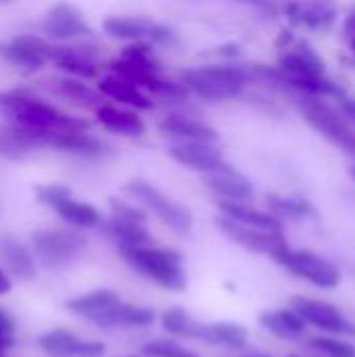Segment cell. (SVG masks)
I'll list each match as a JSON object with an SVG mask.
<instances>
[{
    "label": "cell",
    "mask_w": 355,
    "mask_h": 357,
    "mask_svg": "<svg viewBox=\"0 0 355 357\" xmlns=\"http://www.w3.org/2000/svg\"><path fill=\"white\" fill-rule=\"evenodd\" d=\"M289 357H295V356H289Z\"/></svg>",
    "instance_id": "obj_48"
},
{
    "label": "cell",
    "mask_w": 355,
    "mask_h": 357,
    "mask_svg": "<svg viewBox=\"0 0 355 357\" xmlns=\"http://www.w3.org/2000/svg\"><path fill=\"white\" fill-rule=\"evenodd\" d=\"M308 347L322 357H355V345L341 337H312Z\"/></svg>",
    "instance_id": "obj_34"
},
{
    "label": "cell",
    "mask_w": 355,
    "mask_h": 357,
    "mask_svg": "<svg viewBox=\"0 0 355 357\" xmlns=\"http://www.w3.org/2000/svg\"><path fill=\"white\" fill-rule=\"evenodd\" d=\"M13 328H15V324H13L10 316L0 307V333L2 335H13Z\"/></svg>",
    "instance_id": "obj_40"
},
{
    "label": "cell",
    "mask_w": 355,
    "mask_h": 357,
    "mask_svg": "<svg viewBox=\"0 0 355 357\" xmlns=\"http://www.w3.org/2000/svg\"><path fill=\"white\" fill-rule=\"evenodd\" d=\"M40 146H42V140H40L38 130H29L17 123L0 126V155L2 157L17 161V159L27 157L31 151Z\"/></svg>",
    "instance_id": "obj_21"
},
{
    "label": "cell",
    "mask_w": 355,
    "mask_h": 357,
    "mask_svg": "<svg viewBox=\"0 0 355 357\" xmlns=\"http://www.w3.org/2000/svg\"><path fill=\"white\" fill-rule=\"evenodd\" d=\"M161 324L169 335L176 337H186V339H197L201 324L182 307H172L161 316Z\"/></svg>",
    "instance_id": "obj_33"
},
{
    "label": "cell",
    "mask_w": 355,
    "mask_h": 357,
    "mask_svg": "<svg viewBox=\"0 0 355 357\" xmlns=\"http://www.w3.org/2000/svg\"><path fill=\"white\" fill-rule=\"evenodd\" d=\"M121 257L136 272L144 274L149 280L157 282L167 291H184L186 289V272L182 268V253L165 247H132L119 249Z\"/></svg>",
    "instance_id": "obj_3"
},
{
    "label": "cell",
    "mask_w": 355,
    "mask_h": 357,
    "mask_svg": "<svg viewBox=\"0 0 355 357\" xmlns=\"http://www.w3.org/2000/svg\"><path fill=\"white\" fill-rule=\"evenodd\" d=\"M105 232L107 236L117 245V249H132V247H149L153 245V236L142 224H132V222H121L115 218H109L105 222Z\"/></svg>",
    "instance_id": "obj_28"
},
{
    "label": "cell",
    "mask_w": 355,
    "mask_h": 357,
    "mask_svg": "<svg viewBox=\"0 0 355 357\" xmlns=\"http://www.w3.org/2000/svg\"><path fill=\"white\" fill-rule=\"evenodd\" d=\"M299 111H301L303 121L312 130H316L324 140L335 144L339 151L355 157V130L339 109H335L333 105H326L320 98L301 96Z\"/></svg>",
    "instance_id": "obj_4"
},
{
    "label": "cell",
    "mask_w": 355,
    "mask_h": 357,
    "mask_svg": "<svg viewBox=\"0 0 355 357\" xmlns=\"http://www.w3.org/2000/svg\"><path fill=\"white\" fill-rule=\"evenodd\" d=\"M241 357H270L268 354H259V351H251V354H245V356Z\"/></svg>",
    "instance_id": "obj_44"
},
{
    "label": "cell",
    "mask_w": 355,
    "mask_h": 357,
    "mask_svg": "<svg viewBox=\"0 0 355 357\" xmlns=\"http://www.w3.org/2000/svg\"><path fill=\"white\" fill-rule=\"evenodd\" d=\"M259 324L264 331L270 335L282 339V341H297L305 333V322L295 310H274V312H264L259 316Z\"/></svg>",
    "instance_id": "obj_25"
},
{
    "label": "cell",
    "mask_w": 355,
    "mask_h": 357,
    "mask_svg": "<svg viewBox=\"0 0 355 357\" xmlns=\"http://www.w3.org/2000/svg\"><path fill=\"white\" fill-rule=\"evenodd\" d=\"M182 84L203 100L224 102L241 96L253 79L245 65H205L182 71Z\"/></svg>",
    "instance_id": "obj_2"
},
{
    "label": "cell",
    "mask_w": 355,
    "mask_h": 357,
    "mask_svg": "<svg viewBox=\"0 0 355 357\" xmlns=\"http://www.w3.org/2000/svg\"><path fill=\"white\" fill-rule=\"evenodd\" d=\"M287 15L293 23L303 25L312 31H326L335 25L339 17L337 0H303L291 2L287 6Z\"/></svg>",
    "instance_id": "obj_15"
},
{
    "label": "cell",
    "mask_w": 355,
    "mask_h": 357,
    "mask_svg": "<svg viewBox=\"0 0 355 357\" xmlns=\"http://www.w3.org/2000/svg\"><path fill=\"white\" fill-rule=\"evenodd\" d=\"M109 205H111V218L121 220V222H132V224L146 226V213L142 209H136L134 205H128V203L117 201V199H111Z\"/></svg>",
    "instance_id": "obj_37"
},
{
    "label": "cell",
    "mask_w": 355,
    "mask_h": 357,
    "mask_svg": "<svg viewBox=\"0 0 355 357\" xmlns=\"http://www.w3.org/2000/svg\"><path fill=\"white\" fill-rule=\"evenodd\" d=\"M88 322L100 328H144L155 322V312L149 307H138L117 301L107 310L98 312L96 316H92Z\"/></svg>",
    "instance_id": "obj_16"
},
{
    "label": "cell",
    "mask_w": 355,
    "mask_h": 357,
    "mask_svg": "<svg viewBox=\"0 0 355 357\" xmlns=\"http://www.w3.org/2000/svg\"><path fill=\"white\" fill-rule=\"evenodd\" d=\"M167 153L180 165H184L192 172H201L205 176L226 172L232 167L226 161L224 153L211 142H178V144L169 146Z\"/></svg>",
    "instance_id": "obj_10"
},
{
    "label": "cell",
    "mask_w": 355,
    "mask_h": 357,
    "mask_svg": "<svg viewBox=\"0 0 355 357\" xmlns=\"http://www.w3.org/2000/svg\"><path fill=\"white\" fill-rule=\"evenodd\" d=\"M0 56L17 67L40 69L50 61V44L40 36L21 33L8 42H0Z\"/></svg>",
    "instance_id": "obj_12"
},
{
    "label": "cell",
    "mask_w": 355,
    "mask_h": 357,
    "mask_svg": "<svg viewBox=\"0 0 355 357\" xmlns=\"http://www.w3.org/2000/svg\"><path fill=\"white\" fill-rule=\"evenodd\" d=\"M98 92L103 96H109L117 102H123L128 107H134V109H153V100L144 94L142 88H138L136 84H132L130 79L126 77H119V75H111V77H105L100 84H98Z\"/></svg>",
    "instance_id": "obj_26"
},
{
    "label": "cell",
    "mask_w": 355,
    "mask_h": 357,
    "mask_svg": "<svg viewBox=\"0 0 355 357\" xmlns=\"http://www.w3.org/2000/svg\"><path fill=\"white\" fill-rule=\"evenodd\" d=\"M42 351L52 357H100L105 354V345L98 341H82L73 333L56 328L38 339Z\"/></svg>",
    "instance_id": "obj_14"
},
{
    "label": "cell",
    "mask_w": 355,
    "mask_h": 357,
    "mask_svg": "<svg viewBox=\"0 0 355 357\" xmlns=\"http://www.w3.org/2000/svg\"><path fill=\"white\" fill-rule=\"evenodd\" d=\"M10 289H13V282H10V278L6 276V272L0 268V295H8Z\"/></svg>",
    "instance_id": "obj_41"
},
{
    "label": "cell",
    "mask_w": 355,
    "mask_h": 357,
    "mask_svg": "<svg viewBox=\"0 0 355 357\" xmlns=\"http://www.w3.org/2000/svg\"><path fill=\"white\" fill-rule=\"evenodd\" d=\"M0 261L4 270L19 280H31L36 276L33 255L23 243H19L10 234H0Z\"/></svg>",
    "instance_id": "obj_20"
},
{
    "label": "cell",
    "mask_w": 355,
    "mask_h": 357,
    "mask_svg": "<svg viewBox=\"0 0 355 357\" xmlns=\"http://www.w3.org/2000/svg\"><path fill=\"white\" fill-rule=\"evenodd\" d=\"M13 345V335H2L0 333V354H4Z\"/></svg>",
    "instance_id": "obj_43"
},
{
    "label": "cell",
    "mask_w": 355,
    "mask_h": 357,
    "mask_svg": "<svg viewBox=\"0 0 355 357\" xmlns=\"http://www.w3.org/2000/svg\"><path fill=\"white\" fill-rule=\"evenodd\" d=\"M205 186L220 199V201H232V203H249L255 197L253 184L234 167L218 174L205 176Z\"/></svg>",
    "instance_id": "obj_18"
},
{
    "label": "cell",
    "mask_w": 355,
    "mask_h": 357,
    "mask_svg": "<svg viewBox=\"0 0 355 357\" xmlns=\"http://www.w3.org/2000/svg\"><path fill=\"white\" fill-rule=\"evenodd\" d=\"M291 310H295L301 320L310 326H316L318 331L341 337V339H355V322L349 320L337 305L312 299V297H293Z\"/></svg>",
    "instance_id": "obj_8"
},
{
    "label": "cell",
    "mask_w": 355,
    "mask_h": 357,
    "mask_svg": "<svg viewBox=\"0 0 355 357\" xmlns=\"http://www.w3.org/2000/svg\"><path fill=\"white\" fill-rule=\"evenodd\" d=\"M31 243H33L36 257L42 261V266L52 270L71 266L86 249V238L75 230H65V228L36 230L31 234Z\"/></svg>",
    "instance_id": "obj_6"
},
{
    "label": "cell",
    "mask_w": 355,
    "mask_h": 357,
    "mask_svg": "<svg viewBox=\"0 0 355 357\" xmlns=\"http://www.w3.org/2000/svg\"><path fill=\"white\" fill-rule=\"evenodd\" d=\"M50 61L56 63L59 69L67 71L77 79H90L98 73L96 54L90 48L82 46H50Z\"/></svg>",
    "instance_id": "obj_19"
},
{
    "label": "cell",
    "mask_w": 355,
    "mask_h": 357,
    "mask_svg": "<svg viewBox=\"0 0 355 357\" xmlns=\"http://www.w3.org/2000/svg\"><path fill=\"white\" fill-rule=\"evenodd\" d=\"M67 224L71 226H77V228H94L103 222L98 209L90 203H82V201H75L73 197L61 201L59 205L52 207Z\"/></svg>",
    "instance_id": "obj_30"
},
{
    "label": "cell",
    "mask_w": 355,
    "mask_h": 357,
    "mask_svg": "<svg viewBox=\"0 0 355 357\" xmlns=\"http://www.w3.org/2000/svg\"><path fill=\"white\" fill-rule=\"evenodd\" d=\"M54 92L67 100H71L73 105L77 107H84V109H98L100 105H105V96L98 92V90H92L88 84L80 82L77 77H61V79H54L52 84Z\"/></svg>",
    "instance_id": "obj_29"
},
{
    "label": "cell",
    "mask_w": 355,
    "mask_h": 357,
    "mask_svg": "<svg viewBox=\"0 0 355 357\" xmlns=\"http://www.w3.org/2000/svg\"><path fill=\"white\" fill-rule=\"evenodd\" d=\"M0 357H4V356H2V354H0Z\"/></svg>",
    "instance_id": "obj_47"
},
{
    "label": "cell",
    "mask_w": 355,
    "mask_h": 357,
    "mask_svg": "<svg viewBox=\"0 0 355 357\" xmlns=\"http://www.w3.org/2000/svg\"><path fill=\"white\" fill-rule=\"evenodd\" d=\"M216 226L239 247L251 251V253H262V255H270L274 257L280 249H285L289 243L285 238L282 232H268V230H259V228H251L245 224H239L226 215L216 218Z\"/></svg>",
    "instance_id": "obj_9"
},
{
    "label": "cell",
    "mask_w": 355,
    "mask_h": 357,
    "mask_svg": "<svg viewBox=\"0 0 355 357\" xmlns=\"http://www.w3.org/2000/svg\"><path fill=\"white\" fill-rule=\"evenodd\" d=\"M249 339V333L245 326L236 322H213V324H201L197 341H203L213 347H224L232 351L245 349Z\"/></svg>",
    "instance_id": "obj_23"
},
{
    "label": "cell",
    "mask_w": 355,
    "mask_h": 357,
    "mask_svg": "<svg viewBox=\"0 0 355 357\" xmlns=\"http://www.w3.org/2000/svg\"><path fill=\"white\" fill-rule=\"evenodd\" d=\"M339 111L345 115L347 121H354L355 123V98H349L345 94L339 96Z\"/></svg>",
    "instance_id": "obj_38"
},
{
    "label": "cell",
    "mask_w": 355,
    "mask_h": 357,
    "mask_svg": "<svg viewBox=\"0 0 355 357\" xmlns=\"http://www.w3.org/2000/svg\"><path fill=\"white\" fill-rule=\"evenodd\" d=\"M42 146L71 153L88 159H98L105 155V144L94 138L92 134H86V130H56V132H40Z\"/></svg>",
    "instance_id": "obj_13"
},
{
    "label": "cell",
    "mask_w": 355,
    "mask_h": 357,
    "mask_svg": "<svg viewBox=\"0 0 355 357\" xmlns=\"http://www.w3.org/2000/svg\"><path fill=\"white\" fill-rule=\"evenodd\" d=\"M159 132L163 136L176 138L180 142H211V144H216L220 140V134L211 126H207L195 117L182 115V113L165 115L159 121Z\"/></svg>",
    "instance_id": "obj_17"
},
{
    "label": "cell",
    "mask_w": 355,
    "mask_h": 357,
    "mask_svg": "<svg viewBox=\"0 0 355 357\" xmlns=\"http://www.w3.org/2000/svg\"><path fill=\"white\" fill-rule=\"evenodd\" d=\"M96 121L113 132V134H121V136H130V138H138L146 132L144 121L130 109H119L113 105H100L96 109Z\"/></svg>",
    "instance_id": "obj_22"
},
{
    "label": "cell",
    "mask_w": 355,
    "mask_h": 357,
    "mask_svg": "<svg viewBox=\"0 0 355 357\" xmlns=\"http://www.w3.org/2000/svg\"><path fill=\"white\" fill-rule=\"evenodd\" d=\"M144 356L149 357H199L195 351L174 343V341H153L144 345Z\"/></svg>",
    "instance_id": "obj_35"
},
{
    "label": "cell",
    "mask_w": 355,
    "mask_h": 357,
    "mask_svg": "<svg viewBox=\"0 0 355 357\" xmlns=\"http://www.w3.org/2000/svg\"><path fill=\"white\" fill-rule=\"evenodd\" d=\"M349 44H352V50H354V54H355V36L349 38Z\"/></svg>",
    "instance_id": "obj_46"
},
{
    "label": "cell",
    "mask_w": 355,
    "mask_h": 357,
    "mask_svg": "<svg viewBox=\"0 0 355 357\" xmlns=\"http://www.w3.org/2000/svg\"><path fill=\"white\" fill-rule=\"evenodd\" d=\"M42 29L52 40H77V38H90L94 31L84 19L82 10L69 2L54 4L42 23Z\"/></svg>",
    "instance_id": "obj_11"
},
{
    "label": "cell",
    "mask_w": 355,
    "mask_h": 357,
    "mask_svg": "<svg viewBox=\"0 0 355 357\" xmlns=\"http://www.w3.org/2000/svg\"><path fill=\"white\" fill-rule=\"evenodd\" d=\"M132 357H134V356H132Z\"/></svg>",
    "instance_id": "obj_49"
},
{
    "label": "cell",
    "mask_w": 355,
    "mask_h": 357,
    "mask_svg": "<svg viewBox=\"0 0 355 357\" xmlns=\"http://www.w3.org/2000/svg\"><path fill=\"white\" fill-rule=\"evenodd\" d=\"M121 301L119 295L115 291H109V289H100V291H92V293H86L82 297H75L71 301H67V310L75 316H82L86 320H90L92 316H96L98 312L107 310L109 305Z\"/></svg>",
    "instance_id": "obj_31"
},
{
    "label": "cell",
    "mask_w": 355,
    "mask_h": 357,
    "mask_svg": "<svg viewBox=\"0 0 355 357\" xmlns=\"http://www.w3.org/2000/svg\"><path fill=\"white\" fill-rule=\"evenodd\" d=\"M69 197H71V190L63 184H40V186H36V199L50 209Z\"/></svg>",
    "instance_id": "obj_36"
},
{
    "label": "cell",
    "mask_w": 355,
    "mask_h": 357,
    "mask_svg": "<svg viewBox=\"0 0 355 357\" xmlns=\"http://www.w3.org/2000/svg\"><path fill=\"white\" fill-rule=\"evenodd\" d=\"M347 172H349V178H352V180L355 182V163H352V165H349V169H347Z\"/></svg>",
    "instance_id": "obj_45"
},
{
    "label": "cell",
    "mask_w": 355,
    "mask_h": 357,
    "mask_svg": "<svg viewBox=\"0 0 355 357\" xmlns=\"http://www.w3.org/2000/svg\"><path fill=\"white\" fill-rule=\"evenodd\" d=\"M218 54L220 56H236L239 54V46L236 44H226L222 48H218Z\"/></svg>",
    "instance_id": "obj_42"
},
{
    "label": "cell",
    "mask_w": 355,
    "mask_h": 357,
    "mask_svg": "<svg viewBox=\"0 0 355 357\" xmlns=\"http://www.w3.org/2000/svg\"><path fill=\"white\" fill-rule=\"evenodd\" d=\"M218 209L222 211V215L251 226V228H259V230H268V232H282V222L266 211L253 209L247 203H232V201H218Z\"/></svg>",
    "instance_id": "obj_24"
},
{
    "label": "cell",
    "mask_w": 355,
    "mask_h": 357,
    "mask_svg": "<svg viewBox=\"0 0 355 357\" xmlns=\"http://www.w3.org/2000/svg\"><path fill=\"white\" fill-rule=\"evenodd\" d=\"M0 111L13 119V123L38 130V132H56V130H88V121L71 117L56 107L31 96L29 92L8 90L0 92Z\"/></svg>",
    "instance_id": "obj_1"
},
{
    "label": "cell",
    "mask_w": 355,
    "mask_h": 357,
    "mask_svg": "<svg viewBox=\"0 0 355 357\" xmlns=\"http://www.w3.org/2000/svg\"><path fill=\"white\" fill-rule=\"evenodd\" d=\"M155 21L146 19V17H128V15H115V17H107L103 23L105 33H109L111 38L117 40H134V42H149L151 29H153Z\"/></svg>",
    "instance_id": "obj_27"
},
{
    "label": "cell",
    "mask_w": 355,
    "mask_h": 357,
    "mask_svg": "<svg viewBox=\"0 0 355 357\" xmlns=\"http://www.w3.org/2000/svg\"><path fill=\"white\" fill-rule=\"evenodd\" d=\"M123 192H128L140 205L151 209L174 232H178V234L190 232V228H192V213L184 205H180L178 201H174L167 195H163L151 182H146V180H130L128 184H123Z\"/></svg>",
    "instance_id": "obj_7"
},
{
    "label": "cell",
    "mask_w": 355,
    "mask_h": 357,
    "mask_svg": "<svg viewBox=\"0 0 355 357\" xmlns=\"http://www.w3.org/2000/svg\"><path fill=\"white\" fill-rule=\"evenodd\" d=\"M276 264H280L287 272H291L293 276L318 287V289H337L341 284V272L339 268L318 255L316 251H310V249H291L289 245L285 249H280L274 257H272Z\"/></svg>",
    "instance_id": "obj_5"
},
{
    "label": "cell",
    "mask_w": 355,
    "mask_h": 357,
    "mask_svg": "<svg viewBox=\"0 0 355 357\" xmlns=\"http://www.w3.org/2000/svg\"><path fill=\"white\" fill-rule=\"evenodd\" d=\"M234 2H243V4H249V6L268 10V13H274L276 10V2L274 0H234Z\"/></svg>",
    "instance_id": "obj_39"
},
{
    "label": "cell",
    "mask_w": 355,
    "mask_h": 357,
    "mask_svg": "<svg viewBox=\"0 0 355 357\" xmlns=\"http://www.w3.org/2000/svg\"><path fill=\"white\" fill-rule=\"evenodd\" d=\"M266 203L272 211V215H276L278 220L287 218V220H305L314 215V207L312 203H308L301 197H282V195H268Z\"/></svg>",
    "instance_id": "obj_32"
}]
</instances>
